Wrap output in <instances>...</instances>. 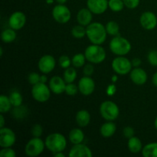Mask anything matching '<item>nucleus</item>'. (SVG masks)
<instances>
[{
    "label": "nucleus",
    "instance_id": "nucleus-22",
    "mask_svg": "<svg viewBox=\"0 0 157 157\" xmlns=\"http://www.w3.org/2000/svg\"><path fill=\"white\" fill-rule=\"evenodd\" d=\"M68 137L72 144H82L84 140V133L80 128H74L69 132Z\"/></svg>",
    "mask_w": 157,
    "mask_h": 157
},
{
    "label": "nucleus",
    "instance_id": "nucleus-3",
    "mask_svg": "<svg viewBox=\"0 0 157 157\" xmlns=\"http://www.w3.org/2000/svg\"><path fill=\"white\" fill-rule=\"evenodd\" d=\"M109 45L112 53L117 56H124L131 50V44L130 41L120 35L112 38Z\"/></svg>",
    "mask_w": 157,
    "mask_h": 157
},
{
    "label": "nucleus",
    "instance_id": "nucleus-41",
    "mask_svg": "<svg viewBox=\"0 0 157 157\" xmlns=\"http://www.w3.org/2000/svg\"><path fill=\"white\" fill-rule=\"evenodd\" d=\"M94 67L92 65V63L91 64H84L83 73H84V75H85V76L90 77L94 74Z\"/></svg>",
    "mask_w": 157,
    "mask_h": 157
},
{
    "label": "nucleus",
    "instance_id": "nucleus-7",
    "mask_svg": "<svg viewBox=\"0 0 157 157\" xmlns=\"http://www.w3.org/2000/svg\"><path fill=\"white\" fill-rule=\"evenodd\" d=\"M50 87L44 83L39 82L38 84L32 85V95L34 99L40 103L46 102L51 97Z\"/></svg>",
    "mask_w": 157,
    "mask_h": 157
},
{
    "label": "nucleus",
    "instance_id": "nucleus-8",
    "mask_svg": "<svg viewBox=\"0 0 157 157\" xmlns=\"http://www.w3.org/2000/svg\"><path fill=\"white\" fill-rule=\"evenodd\" d=\"M132 62L124 56H118L112 61V68L115 73L120 75H125L130 73L132 70Z\"/></svg>",
    "mask_w": 157,
    "mask_h": 157
},
{
    "label": "nucleus",
    "instance_id": "nucleus-5",
    "mask_svg": "<svg viewBox=\"0 0 157 157\" xmlns=\"http://www.w3.org/2000/svg\"><path fill=\"white\" fill-rule=\"evenodd\" d=\"M101 117L107 121H113L117 119L120 115V110L117 104L111 101H104L100 107Z\"/></svg>",
    "mask_w": 157,
    "mask_h": 157
},
{
    "label": "nucleus",
    "instance_id": "nucleus-43",
    "mask_svg": "<svg viewBox=\"0 0 157 157\" xmlns=\"http://www.w3.org/2000/svg\"><path fill=\"white\" fill-rule=\"evenodd\" d=\"M47 81H48V78H47V76L45 75V74H44L43 75H41V77H40V82L46 84V82H47Z\"/></svg>",
    "mask_w": 157,
    "mask_h": 157
},
{
    "label": "nucleus",
    "instance_id": "nucleus-18",
    "mask_svg": "<svg viewBox=\"0 0 157 157\" xmlns=\"http://www.w3.org/2000/svg\"><path fill=\"white\" fill-rule=\"evenodd\" d=\"M130 79L136 85H144L147 81V74L141 67H135L130 71Z\"/></svg>",
    "mask_w": 157,
    "mask_h": 157
},
{
    "label": "nucleus",
    "instance_id": "nucleus-14",
    "mask_svg": "<svg viewBox=\"0 0 157 157\" xmlns=\"http://www.w3.org/2000/svg\"><path fill=\"white\" fill-rule=\"evenodd\" d=\"M26 23V16L22 12H15L10 15L9 18V27L14 30H20Z\"/></svg>",
    "mask_w": 157,
    "mask_h": 157
},
{
    "label": "nucleus",
    "instance_id": "nucleus-50",
    "mask_svg": "<svg viewBox=\"0 0 157 157\" xmlns=\"http://www.w3.org/2000/svg\"><path fill=\"white\" fill-rule=\"evenodd\" d=\"M48 3H53V0H47Z\"/></svg>",
    "mask_w": 157,
    "mask_h": 157
},
{
    "label": "nucleus",
    "instance_id": "nucleus-32",
    "mask_svg": "<svg viewBox=\"0 0 157 157\" xmlns=\"http://www.w3.org/2000/svg\"><path fill=\"white\" fill-rule=\"evenodd\" d=\"M72 36L75 38H82L86 35V28L81 25H75L71 29Z\"/></svg>",
    "mask_w": 157,
    "mask_h": 157
},
{
    "label": "nucleus",
    "instance_id": "nucleus-17",
    "mask_svg": "<svg viewBox=\"0 0 157 157\" xmlns=\"http://www.w3.org/2000/svg\"><path fill=\"white\" fill-rule=\"evenodd\" d=\"M67 83L60 76H54L49 81V87L55 94H61L65 91Z\"/></svg>",
    "mask_w": 157,
    "mask_h": 157
},
{
    "label": "nucleus",
    "instance_id": "nucleus-20",
    "mask_svg": "<svg viewBox=\"0 0 157 157\" xmlns=\"http://www.w3.org/2000/svg\"><path fill=\"white\" fill-rule=\"evenodd\" d=\"M117 130V126L113 121H107V122L104 123V124H102V126L101 127V136H104L105 138H109L111 137L115 133H116Z\"/></svg>",
    "mask_w": 157,
    "mask_h": 157
},
{
    "label": "nucleus",
    "instance_id": "nucleus-23",
    "mask_svg": "<svg viewBox=\"0 0 157 157\" xmlns=\"http://www.w3.org/2000/svg\"><path fill=\"white\" fill-rule=\"evenodd\" d=\"M127 147L132 153H139L143 150L142 142L137 136H135L128 139Z\"/></svg>",
    "mask_w": 157,
    "mask_h": 157
},
{
    "label": "nucleus",
    "instance_id": "nucleus-11",
    "mask_svg": "<svg viewBox=\"0 0 157 157\" xmlns=\"http://www.w3.org/2000/svg\"><path fill=\"white\" fill-rule=\"evenodd\" d=\"M78 86L79 91L84 96H89L92 94L95 90L94 81L90 77L85 76V75L80 79Z\"/></svg>",
    "mask_w": 157,
    "mask_h": 157
},
{
    "label": "nucleus",
    "instance_id": "nucleus-9",
    "mask_svg": "<svg viewBox=\"0 0 157 157\" xmlns=\"http://www.w3.org/2000/svg\"><path fill=\"white\" fill-rule=\"evenodd\" d=\"M52 17L59 24H66L71 17V13L68 8L63 4H58L52 9Z\"/></svg>",
    "mask_w": 157,
    "mask_h": 157
},
{
    "label": "nucleus",
    "instance_id": "nucleus-21",
    "mask_svg": "<svg viewBox=\"0 0 157 157\" xmlns=\"http://www.w3.org/2000/svg\"><path fill=\"white\" fill-rule=\"evenodd\" d=\"M76 122L81 127H85L90 124V114L87 110H81L76 113Z\"/></svg>",
    "mask_w": 157,
    "mask_h": 157
},
{
    "label": "nucleus",
    "instance_id": "nucleus-35",
    "mask_svg": "<svg viewBox=\"0 0 157 157\" xmlns=\"http://www.w3.org/2000/svg\"><path fill=\"white\" fill-rule=\"evenodd\" d=\"M0 156L1 157H15L16 153L15 151L12 149V147H6L2 148L0 151Z\"/></svg>",
    "mask_w": 157,
    "mask_h": 157
},
{
    "label": "nucleus",
    "instance_id": "nucleus-4",
    "mask_svg": "<svg viewBox=\"0 0 157 157\" xmlns=\"http://www.w3.org/2000/svg\"><path fill=\"white\" fill-rule=\"evenodd\" d=\"M86 59L92 64H100L105 60L106 52L100 44H92L86 48L84 51Z\"/></svg>",
    "mask_w": 157,
    "mask_h": 157
},
{
    "label": "nucleus",
    "instance_id": "nucleus-19",
    "mask_svg": "<svg viewBox=\"0 0 157 157\" xmlns=\"http://www.w3.org/2000/svg\"><path fill=\"white\" fill-rule=\"evenodd\" d=\"M92 14L93 13L88 8L87 9L83 8V9H80L77 14V21H78V24L83 26H86V27L89 25L93 19Z\"/></svg>",
    "mask_w": 157,
    "mask_h": 157
},
{
    "label": "nucleus",
    "instance_id": "nucleus-15",
    "mask_svg": "<svg viewBox=\"0 0 157 157\" xmlns=\"http://www.w3.org/2000/svg\"><path fill=\"white\" fill-rule=\"evenodd\" d=\"M87 6L92 13L96 15L103 14L109 8L107 0H87Z\"/></svg>",
    "mask_w": 157,
    "mask_h": 157
},
{
    "label": "nucleus",
    "instance_id": "nucleus-29",
    "mask_svg": "<svg viewBox=\"0 0 157 157\" xmlns=\"http://www.w3.org/2000/svg\"><path fill=\"white\" fill-rule=\"evenodd\" d=\"M9 99H10L11 103H12V106L14 107H19V106H21L23 102V98L21 96V94L18 91H16V90H14L9 95Z\"/></svg>",
    "mask_w": 157,
    "mask_h": 157
},
{
    "label": "nucleus",
    "instance_id": "nucleus-33",
    "mask_svg": "<svg viewBox=\"0 0 157 157\" xmlns=\"http://www.w3.org/2000/svg\"><path fill=\"white\" fill-rule=\"evenodd\" d=\"M78 90H79L78 86L75 85L73 83H69V84H67V85H66L65 91L64 92L68 96H75V95L77 94Z\"/></svg>",
    "mask_w": 157,
    "mask_h": 157
},
{
    "label": "nucleus",
    "instance_id": "nucleus-12",
    "mask_svg": "<svg viewBox=\"0 0 157 157\" xmlns=\"http://www.w3.org/2000/svg\"><path fill=\"white\" fill-rule=\"evenodd\" d=\"M55 65H56V61H55V58L52 55H46L41 57L38 61V69L43 74L51 73L52 71L55 69Z\"/></svg>",
    "mask_w": 157,
    "mask_h": 157
},
{
    "label": "nucleus",
    "instance_id": "nucleus-38",
    "mask_svg": "<svg viewBox=\"0 0 157 157\" xmlns=\"http://www.w3.org/2000/svg\"><path fill=\"white\" fill-rule=\"evenodd\" d=\"M40 77L41 75H38V73H35V72H32L30 75H29V82L32 85H35V84H38L40 82Z\"/></svg>",
    "mask_w": 157,
    "mask_h": 157
},
{
    "label": "nucleus",
    "instance_id": "nucleus-25",
    "mask_svg": "<svg viewBox=\"0 0 157 157\" xmlns=\"http://www.w3.org/2000/svg\"><path fill=\"white\" fill-rule=\"evenodd\" d=\"M142 154L144 157H157V143H150L143 147Z\"/></svg>",
    "mask_w": 157,
    "mask_h": 157
},
{
    "label": "nucleus",
    "instance_id": "nucleus-30",
    "mask_svg": "<svg viewBox=\"0 0 157 157\" xmlns=\"http://www.w3.org/2000/svg\"><path fill=\"white\" fill-rule=\"evenodd\" d=\"M86 57L84 54L78 53L74 55L73 58H71V62L74 67H81L84 66L86 61Z\"/></svg>",
    "mask_w": 157,
    "mask_h": 157
},
{
    "label": "nucleus",
    "instance_id": "nucleus-46",
    "mask_svg": "<svg viewBox=\"0 0 157 157\" xmlns=\"http://www.w3.org/2000/svg\"><path fill=\"white\" fill-rule=\"evenodd\" d=\"M53 156L55 157H64L65 155L63 153V152H57V153H54Z\"/></svg>",
    "mask_w": 157,
    "mask_h": 157
},
{
    "label": "nucleus",
    "instance_id": "nucleus-34",
    "mask_svg": "<svg viewBox=\"0 0 157 157\" xmlns=\"http://www.w3.org/2000/svg\"><path fill=\"white\" fill-rule=\"evenodd\" d=\"M58 61H59V65L61 66V67L64 69L69 67L71 64H72L71 59H70L67 55H62V56L60 57Z\"/></svg>",
    "mask_w": 157,
    "mask_h": 157
},
{
    "label": "nucleus",
    "instance_id": "nucleus-2",
    "mask_svg": "<svg viewBox=\"0 0 157 157\" xmlns=\"http://www.w3.org/2000/svg\"><path fill=\"white\" fill-rule=\"evenodd\" d=\"M45 147L52 153L63 152L67 147V140L65 136L59 133H53L45 138Z\"/></svg>",
    "mask_w": 157,
    "mask_h": 157
},
{
    "label": "nucleus",
    "instance_id": "nucleus-42",
    "mask_svg": "<svg viewBox=\"0 0 157 157\" xmlns=\"http://www.w3.org/2000/svg\"><path fill=\"white\" fill-rule=\"evenodd\" d=\"M131 62H132V65H133V67H137L140 65L141 63H142V61H141V60L140 59V58H133V61H132Z\"/></svg>",
    "mask_w": 157,
    "mask_h": 157
},
{
    "label": "nucleus",
    "instance_id": "nucleus-45",
    "mask_svg": "<svg viewBox=\"0 0 157 157\" xmlns=\"http://www.w3.org/2000/svg\"><path fill=\"white\" fill-rule=\"evenodd\" d=\"M152 81H153V84H154L156 87H157V72L153 75V78H152Z\"/></svg>",
    "mask_w": 157,
    "mask_h": 157
},
{
    "label": "nucleus",
    "instance_id": "nucleus-16",
    "mask_svg": "<svg viewBox=\"0 0 157 157\" xmlns=\"http://www.w3.org/2000/svg\"><path fill=\"white\" fill-rule=\"evenodd\" d=\"M68 156L70 157H91L93 153L87 146L79 144H74L69 152Z\"/></svg>",
    "mask_w": 157,
    "mask_h": 157
},
{
    "label": "nucleus",
    "instance_id": "nucleus-31",
    "mask_svg": "<svg viewBox=\"0 0 157 157\" xmlns=\"http://www.w3.org/2000/svg\"><path fill=\"white\" fill-rule=\"evenodd\" d=\"M125 6L123 0H109L108 1V7L110 10L115 12H119L124 9Z\"/></svg>",
    "mask_w": 157,
    "mask_h": 157
},
{
    "label": "nucleus",
    "instance_id": "nucleus-24",
    "mask_svg": "<svg viewBox=\"0 0 157 157\" xmlns=\"http://www.w3.org/2000/svg\"><path fill=\"white\" fill-rule=\"evenodd\" d=\"M16 32L15 30L10 28V29H6L3 30L1 33L2 41L4 43H12L16 39Z\"/></svg>",
    "mask_w": 157,
    "mask_h": 157
},
{
    "label": "nucleus",
    "instance_id": "nucleus-40",
    "mask_svg": "<svg viewBox=\"0 0 157 157\" xmlns=\"http://www.w3.org/2000/svg\"><path fill=\"white\" fill-rule=\"evenodd\" d=\"M123 133H124V136H125L126 138L130 139V138L133 137V136H134V133H135L134 129H133L132 127H129V126H127V127H125L124 128Z\"/></svg>",
    "mask_w": 157,
    "mask_h": 157
},
{
    "label": "nucleus",
    "instance_id": "nucleus-1",
    "mask_svg": "<svg viewBox=\"0 0 157 157\" xmlns=\"http://www.w3.org/2000/svg\"><path fill=\"white\" fill-rule=\"evenodd\" d=\"M86 35L92 44L101 45L105 41L107 32L101 22H91L86 27Z\"/></svg>",
    "mask_w": 157,
    "mask_h": 157
},
{
    "label": "nucleus",
    "instance_id": "nucleus-49",
    "mask_svg": "<svg viewBox=\"0 0 157 157\" xmlns=\"http://www.w3.org/2000/svg\"><path fill=\"white\" fill-rule=\"evenodd\" d=\"M2 55H3V49H2V48H0V56H2Z\"/></svg>",
    "mask_w": 157,
    "mask_h": 157
},
{
    "label": "nucleus",
    "instance_id": "nucleus-26",
    "mask_svg": "<svg viewBox=\"0 0 157 157\" xmlns=\"http://www.w3.org/2000/svg\"><path fill=\"white\" fill-rule=\"evenodd\" d=\"M107 35L111 36H118L120 35V26L115 21H110L105 26Z\"/></svg>",
    "mask_w": 157,
    "mask_h": 157
},
{
    "label": "nucleus",
    "instance_id": "nucleus-37",
    "mask_svg": "<svg viewBox=\"0 0 157 157\" xmlns=\"http://www.w3.org/2000/svg\"><path fill=\"white\" fill-rule=\"evenodd\" d=\"M43 133V128L40 124H35L32 128V134L34 137H41Z\"/></svg>",
    "mask_w": 157,
    "mask_h": 157
},
{
    "label": "nucleus",
    "instance_id": "nucleus-10",
    "mask_svg": "<svg viewBox=\"0 0 157 157\" xmlns=\"http://www.w3.org/2000/svg\"><path fill=\"white\" fill-rule=\"evenodd\" d=\"M16 141V136L12 130L8 127L0 129V147L2 148L12 147Z\"/></svg>",
    "mask_w": 157,
    "mask_h": 157
},
{
    "label": "nucleus",
    "instance_id": "nucleus-6",
    "mask_svg": "<svg viewBox=\"0 0 157 157\" xmlns=\"http://www.w3.org/2000/svg\"><path fill=\"white\" fill-rule=\"evenodd\" d=\"M45 147V143L40 137H33L26 144L25 153L28 156L35 157L43 153Z\"/></svg>",
    "mask_w": 157,
    "mask_h": 157
},
{
    "label": "nucleus",
    "instance_id": "nucleus-27",
    "mask_svg": "<svg viewBox=\"0 0 157 157\" xmlns=\"http://www.w3.org/2000/svg\"><path fill=\"white\" fill-rule=\"evenodd\" d=\"M12 103L10 99L7 96L4 94H2L0 96V112L1 113H7L12 108Z\"/></svg>",
    "mask_w": 157,
    "mask_h": 157
},
{
    "label": "nucleus",
    "instance_id": "nucleus-47",
    "mask_svg": "<svg viewBox=\"0 0 157 157\" xmlns=\"http://www.w3.org/2000/svg\"><path fill=\"white\" fill-rule=\"evenodd\" d=\"M67 0H56V2L58 3V4H63V5H64V3L67 2Z\"/></svg>",
    "mask_w": 157,
    "mask_h": 157
},
{
    "label": "nucleus",
    "instance_id": "nucleus-13",
    "mask_svg": "<svg viewBox=\"0 0 157 157\" xmlns=\"http://www.w3.org/2000/svg\"><path fill=\"white\" fill-rule=\"evenodd\" d=\"M141 26L146 30H153L157 25V17L153 12H145L140 18Z\"/></svg>",
    "mask_w": 157,
    "mask_h": 157
},
{
    "label": "nucleus",
    "instance_id": "nucleus-28",
    "mask_svg": "<svg viewBox=\"0 0 157 157\" xmlns=\"http://www.w3.org/2000/svg\"><path fill=\"white\" fill-rule=\"evenodd\" d=\"M77 71L74 67H67L64 72V79L67 84L73 83L77 78Z\"/></svg>",
    "mask_w": 157,
    "mask_h": 157
},
{
    "label": "nucleus",
    "instance_id": "nucleus-39",
    "mask_svg": "<svg viewBox=\"0 0 157 157\" xmlns=\"http://www.w3.org/2000/svg\"><path fill=\"white\" fill-rule=\"evenodd\" d=\"M123 1H124L126 7L130 9H136L139 6L140 0H123Z\"/></svg>",
    "mask_w": 157,
    "mask_h": 157
},
{
    "label": "nucleus",
    "instance_id": "nucleus-44",
    "mask_svg": "<svg viewBox=\"0 0 157 157\" xmlns=\"http://www.w3.org/2000/svg\"><path fill=\"white\" fill-rule=\"evenodd\" d=\"M4 126H5V118H4V116H3V114L2 113V114L0 115V127L2 128V127H4Z\"/></svg>",
    "mask_w": 157,
    "mask_h": 157
},
{
    "label": "nucleus",
    "instance_id": "nucleus-48",
    "mask_svg": "<svg viewBox=\"0 0 157 157\" xmlns=\"http://www.w3.org/2000/svg\"><path fill=\"white\" fill-rule=\"evenodd\" d=\"M154 126H155V128L157 130V117H156V119H155V121H154Z\"/></svg>",
    "mask_w": 157,
    "mask_h": 157
},
{
    "label": "nucleus",
    "instance_id": "nucleus-36",
    "mask_svg": "<svg viewBox=\"0 0 157 157\" xmlns=\"http://www.w3.org/2000/svg\"><path fill=\"white\" fill-rule=\"evenodd\" d=\"M147 59H148L149 63L151 65L157 66V51L156 50H152L149 52L148 55H147Z\"/></svg>",
    "mask_w": 157,
    "mask_h": 157
}]
</instances>
